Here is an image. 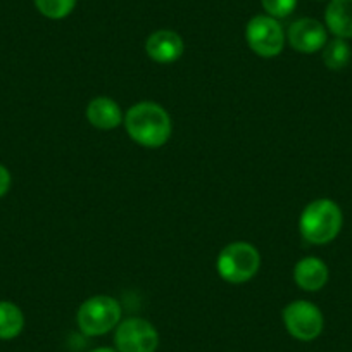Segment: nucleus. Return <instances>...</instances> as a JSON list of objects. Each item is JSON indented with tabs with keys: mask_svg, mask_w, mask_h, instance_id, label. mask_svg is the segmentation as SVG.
Listing matches in <instances>:
<instances>
[{
	"mask_svg": "<svg viewBox=\"0 0 352 352\" xmlns=\"http://www.w3.org/2000/svg\"><path fill=\"white\" fill-rule=\"evenodd\" d=\"M123 123L131 140L145 148L162 147L169 140L173 131L168 111L148 100L131 106Z\"/></svg>",
	"mask_w": 352,
	"mask_h": 352,
	"instance_id": "nucleus-1",
	"label": "nucleus"
},
{
	"mask_svg": "<svg viewBox=\"0 0 352 352\" xmlns=\"http://www.w3.org/2000/svg\"><path fill=\"white\" fill-rule=\"evenodd\" d=\"M342 211L330 199H316L304 208L299 219V230L304 240L314 245H324L340 233Z\"/></svg>",
	"mask_w": 352,
	"mask_h": 352,
	"instance_id": "nucleus-2",
	"label": "nucleus"
},
{
	"mask_svg": "<svg viewBox=\"0 0 352 352\" xmlns=\"http://www.w3.org/2000/svg\"><path fill=\"white\" fill-rule=\"evenodd\" d=\"M261 268V254L252 243L232 242L219 252L216 261L218 275L225 282L240 285L256 276Z\"/></svg>",
	"mask_w": 352,
	"mask_h": 352,
	"instance_id": "nucleus-3",
	"label": "nucleus"
},
{
	"mask_svg": "<svg viewBox=\"0 0 352 352\" xmlns=\"http://www.w3.org/2000/svg\"><path fill=\"white\" fill-rule=\"evenodd\" d=\"M121 321V304L114 297L94 296L85 300L76 314L80 330L88 337H99L116 328Z\"/></svg>",
	"mask_w": 352,
	"mask_h": 352,
	"instance_id": "nucleus-4",
	"label": "nucleus"
},
{
	"mask_svg": "<svg viewBox=\"0 0 352 352\" xmlns=\"http://www.w3.org/2000/svg\"><path fill=\"white\" fill-rule=\"evenodd\" d=\"M245 40L256 56L276 57L285 47V32L278 19L268 14L254 16L245 26Z\"/></svg>",
	"mask_w": 352,
	"mask_h": 352,
	"instance_id": "nucleus-5",
	"label": "nucleus"
},
{
	"mask_svg": "<svg viewBox=\"0 0 352 352\" xmlns=\"http://www.w3.org/2000/svg\"><path fill=\"white\" fill-rule=\"evenodd\" d=\"M283 324L294 338L314 340L323 331V314L320 307L307 300H294L283 309Z\"/></svg>",
	"mask_w": 352,
	"mask_h": 352,
	"instance_id": "nucleus-6",
	"label": "nucleus"
},
{
	"mask_svg": "<svg viewBox=\"0 0 352 352\" xmlns=\"http://www.w3.org/2000/svg\"><path fill=\"white\" fill-rule=\"evenodd\" d=\"M114 344L118 352H155L159 335L154 324L142 318H128L116 328Z\"/></svg>",
	"mask_w": 352,
	"mask_h": 352,
	"instance_id": "nucleus-7",
	"label": "nucleus"
},
{
	"mask_svg": "<svg viewBox=\"0 0 352 352\" xmlns=\"http://www.w3.org/2000/svg\"><path fill=\"white\" fill-rule=\"evenodd\" d=\"M290 47L300 54H314L323 50L328 42L327 26L321 25L318 19L300 18L289 26L287 32Z\"/></svg>",
	"mask_w": 352,
	"mask_h": 352,
	"instance_id": "nucleus-8",
	"label": "nucleus"
},
{
	"mask_svg": "<svg viewBox=\"0 0 352 352\" xmlns=\"http://www.w3.org/2000/svg\"><path fill=\"white\" fill-rule=\"evenodd\" d=\"M184 40L173 30H157L145 42V52L154 63L171 64L184 56Z\"/></svg>",
	"mask_w": 352,
	"mask_h": 352,
	"instance_id": "nucleus-9",
	"label": "nucleus"
},
{
	"mask_svg": "<svg viewBox=\"0 0 352 352\" xmlns=\"http://www.w3.org/2000/svg\"><path fill=\"white\" fill-rule=\"evenodd\" d=\"M294 280L299 289L306 292H318L328 282V266L320 257H304L294 268Z\"/></svg>",
	"mask_w": 352,
	"mask_h": 352,
	"instance_id": "nucleus-10",
	"label": "nucleus"
},
{
	"mask_svg": "<svg viewBox=\"0 0 352 352\" xmlns=\"http://www.w3.org/2000/svg\"><path fill=\"white\" fill-rule=\"evenodd\" d=\"M87 120L99 130H114L124 121L121 107L109 97H96L87 106Z\"/></svg>",
	"mask_w": 352,
	"mask_h": 352,
	"instance_id": "nucleus-11",
	"label": "nucleus"
},
{
	"mask_svg": "<svg viewBox=\"0 0 352 352\" xmlns=\"http://www.w3.org/2000/svg\"><path fill=\"white\" fill-rule=\"evenodd\" d=\"M324 25L337 38H352V0H330Z\"/></svg>",
	"mask_w": 352,
	"mask_h": 352,
	"instance_id": "nucleus-12",
	"label": "nucleus"
},
{
	"mask_svg": "<svg viewBox=\"0 0 352 352\" xmlns=\"http://www.w3.org/2000/svg\"><path fill=\"white\" fill-rule=\"evenodd\" d=\"M25 328V316L16 304L0 300V340L16 338Z\"/></svg>",
	"mask_w": 352,
	"mask_h": 352,
	"instance_id": "nucleus-13",
	"label": "nucleus"
},
{
	"mask_svg": "<svg viewBox=\"0 0 352 352\" xmlns=\"http://www.w3.org/2000/svg\"><path fill=\"white\" fill-rule=\"evenodd\" d=\"M351 60V47L344 38H333L323 47V63L328 69H344Z\"/></svg>",
	"mask_w": 352,
	"mask_h": 352,
	"instance_id": "nucleus-14",
	"label": "nucleus"
},
{
	"mask_svg": "<svg viewBox=\"0 0 352 352\" xmlns=\"http://www.w3.org/2000/svg\"><path fill=\"white\" fill-rule=\"evenodd\" d=\"M35 6L45 18L64 19L74 11L76 0H35Z\"/></svg>",
	"mask_w": 352,
	"mask_h": 352,
	"instance_id": "nucleus-15",
	"label": "nucleus"
},
{
	"mask_svg": "<svg viewBox=\"0 0 352 352\" xmlns=\"http://www.w3.org/2000/svg\"><path fill=\"white\" fill-rule=\"evenodd\" d=\"M261 4L266 14L275 19H282L296 11L297 0H261Z\"/></svg>",
	"mask_w": 352,
	"mask_h": 352,
	"instance_id": "nucleus-16",
	"label": "nucleus"
},
{
	"mask_svg": "<svg viewBox=\"0 0 352 352\" xmlns=\"http://www.w3.org/2000/svg\"><path fill=\"white\" fill-rule=\"evenodd\" d=\"M9 188H11V173L6 166L0 164V197L8 194Z\"/></svg>",
	"mask_w": 352,
	"mask_h": 352,
	"instance_id": "nucleus-17",
	"label": "nucleus"
},
{
	"mask_svg": "<svg viewBox=\"0 0 352 352\" xmlns=\"http://www.w3.org/2000/svg\"><path fill=\"white\" fill-rule=\"evenodd\" d=\"M92 352H116V351H113V349H107V347H100V349H96V351H92Z\"/></svg>",
	"mask_w": 352,
	"mask_h": 352,
	"instance_id": "nucleus-18",
	"label": "nucleus"
}]
</instances>
